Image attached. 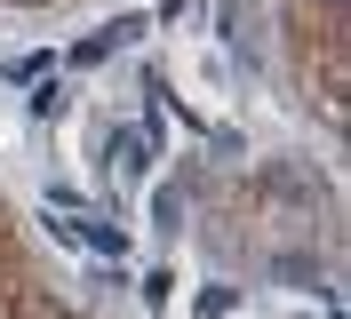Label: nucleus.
<instances>
[{
  "mask_svg": "<svg viewBox=\"0 0 351 319\" xmlns=\"http://www.w3.org/2000/svg\"><path fill=\"white\" fill-rule=\"evenodd\" d=\"M144 160H152V136L144 128H112L104 136V168L112 176H144Z\"/></svg>",
  "mask_w": 351,
  "mask_h": 319,
  "instance_id": "1",
  "label": "nucleus"
},
{
  "mask_svg": "<svg viewBox=\"0 0 351 319\" xmlns=\"http://www.w3.org/2000/svg\"><path fill=\"white\" fill-rule=\"evenodd\" d=\"M136 32H144V16H120V24H104V32H88V40L72 48V64H104L112 48H120V40H136Z\"/></svg>",
  "mask_w": 351,
  "mask_h": 319,
  "instance_id": "2",
  "label": "nucleus"
},
{
  "mask_svg": "<svg viewBox=\"0 0 351 319\" xmlns=\"http://www.w3.org/2000/svg\"><path fill=\"white\" fill-rule=\"evenodd\" d=\"M80 232V248H96V255H128V232L120 224H72Z\"/></svg>",
  "mask_w": 351,
  "mask_h": 319,
  "instance_id": "3",
  "label": "nucleus"
},
{
  "mask_svg": "<svg viewBox=\"0 0 351 319\" xmlns=\"http://www.w3.org/2000/svg\"><path fill=\"white\" fill-rule=\"evenodd\" d=\"M72 104V96H64V88H56V80H40V88H32V112H40V120H56V112H64Z\"/></svg>",
  "mask_w": 351,
  "mask_h": 319,
  "instance_id": "4",
  "label": "nucleus"
},
{
  "mask_svg": "<svg viewBox=\"0 0 351 319\" xmlns=\"http://www.w3.org/2000/svg\"><path fill=\"white\" fill-rule=\"evenodd\" d=\"M232 303H240V287H208V296H199V319H223Z\"/></svg>",
  "mask_w": 351,
  "mask_h": 319,
  "instance_id": "5",
  "label": "nucleus"
}]
</instances>
